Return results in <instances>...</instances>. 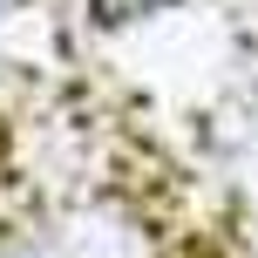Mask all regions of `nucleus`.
Listing matches in <instances>:
<instances>
[{
	"label": "nucleus",
	"instance_id": "1",
	"mask_svg": "<svg viewBox=\"0 0 258 258\" xmlns=\"http://www.w3.org/2000/svg\"><path fill=\"white\" fill-rule=\"evenodd\" d=\"M95 14H150V7H163V0H89Z\"/></svg>",
	"mask_w": 258,
	"mask_h": 258
},
{
	"label": "nucleus",
	"instance_id": "2",
	"mask_svg": "<svg viewBox=\"0 0 258 258\" xmlns=\"http://www.w3.org/2000/svg\"><path fill=\"white\" fill-rule=\"evenodd\" d=\"M7 7H14V0H0V14H7Z\"/></svg>",
	"mask_w": 258,
	"mask_h": 258
}]
</instances>
